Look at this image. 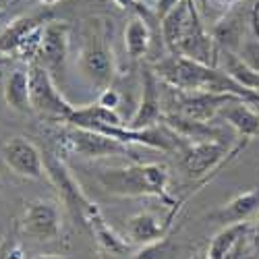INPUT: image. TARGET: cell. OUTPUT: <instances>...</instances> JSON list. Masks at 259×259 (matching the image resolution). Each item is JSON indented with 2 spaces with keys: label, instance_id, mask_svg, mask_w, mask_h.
I'll list each match as a JSON object with an SVG mask.
<instances>
[{
  "label": "cell",
  "instance_id": "obj_12",
  "mask_svg": "<svg viewBox=\"0 0 259 259\" xmlns=\"http://www.w3.org/2000/svg\"><path fill=\"white\" fill-rule=\"evenodd\" d=\"M255 228L251 222H234L224 224V228L211 239L207 247L209 259H226V257H243L249 251V245H255Z\"/></svg>",
  "mask_w": 259,
  "mask_h": 259
},
{
  "label": "cell",
  "instance_id": "obj_18",
  "mask_svg": "<svg viewBox=\"0 0 259 259\" xmlns=\"http://www.w3.org/2000/svg\"><path fill=\"white\" fill-rule=\"evenodd\" d=\"M64 124H75V126H83V128H92V131H98L100 126H114V124H126L120 114L114 110V108L102 106L100 102L96 104H88L81 106L71 112V116L67 118Z\"/></svg>",
  "mask_w": 259,
  "mask_h": 259
},
{
  "label": "cell",
  "instance_id": "obj_22",
  "mask_svg": "<svg viewBox=\"0 0 259 259\" xmlns=\"http://www.w3.org/2000/svg\"><path fill=\"white\" fill-rule=\"evenodd\" d=\"M239 15H226L220 23H215L213 27V39L224 48L236 52L243 41V23Z\"/></svg>",
  "mask_w": 259,
  "mask_h": 259
},
{
  "label": "cell",
  "instance_id": "obj_8",
  "mask_svg": "<svg viewBox=\"0 0 259 259\" xmlns=\"http://www.w3.org/2000/svg\"><path fill=\"white\" fill-rule=\"evenodd\" d=\"M189 195H185L183 199L172 203L170 211L164 215V218L156 215L154 211H139V213L131 215V218L126 220V236L124 239L135 247H147V245H154L158 241H164L172 228V222L177 220L181 207L189 199Z\"/></svg>",
  "mask_w": 259,
  "mask_h": 259
},
{
  "label": "cell",
  "instance_id": "obj_26",
  "mask_svg": "<svg viewBox=\"0 0 259 259\" xmlns=\"http://www.w3.org/2000/svg\"><path fill=\"white\" fill-rule=\"evenodd\" d=\"M253 239H255V247H259V220H257V226H255V234H253Z\"/></svg>",
  "mask_w": 259,
  "mask_h": 259
},
{
  "label": "cell",
  "instance_id": "obj_29",
  "mask_svg": "<svg viewBox=\"0 0 259 259\" xmlns=\"http://www.w3.org/2000/svg\"><path fill=\"white\" fill-rule=\"evenodd\" d=\"M0 11H3V5H0Z\"/></svg>",
  "mask_w": 259,
  "mask_h": 259
},
{
  "label": "cell",
  "instance_id": "obj_11",
  "mask_svg": "<svg viewBox=\"0 0 259 259\" xmlns=\"http://www.w3.org/2000/svg\"><path fill=\"white\" fill-rule=\"evenodd\" d=\"M69 44H71V25L67 21L50 19L44 25V33H41V44H39L35 62L41 64L44 69H48L50 73L60 71L69 54Z\"/></svg>",
  "mask_w": 259,
  "mask_h": 259
},
{
  "label": "cell",
  "instance_id": "obj_4",
  "mask_svg": "<svg viewBox=\"0 0 259 259\" xmlns=\"http://www.w3.org/2000/svg\"><path fill=\"white\" fill-rule=\"evenodd\" d=\"M52 141L56 145V154H77L83 158H108V156H126L128 145L112 139L104 133L92 131L69 124V128H60L52 135Z\"/></svg>",
  "mask_w": 259,
  "mask_h": 259
},
{
  "label": "cell",
  "instance_id": "obj_19",
  "mask_svg": "<svg viewBox=\"0 0 259 259\" xmlns=\"http://www.w3.org/2000/svg\"><path fill=\"white\" fill-rule=\"evenodd\" d=\"M5 102L11 110L19 114L33 112L31 106V85H29V69H15L5 83Z\"/></svg>",
  "mask_w": 259,
  "mask_h": 259
},
{
  "label": "cell",
  "instance_id": "obj_25",
  "mask_svg": "<svg viewBox=\"0 0 259 259\" xmlns=\"http://www.w3.org/2000/svg\"><path fill=\"white\" fill-rule=\"evenodd\" d=\"M114 3H116L120 9H131V11H135V13L141 15V17H145V15L149 13V7H147L145 3H141V0H114Z\"/></svg>",
  "mask_w": 259,
  "mask_h": 259
},
{
  "label": "cell",
  "instance_id": "obj_30",
  "mask_svg": "<svg viewBox=\"0 0 259 259\" xmlns=\"http://www.w3.org/2000/svg\"><path fill=\"white\" fill-rule=\"evenodd\" d=\"M255 106H257V108H259V104H255Z\"/></svg>",
  "mask_w": 259,
  "mask_h": 259
},
{
  "label": "cell",
  "instance_id": "obj_7",
  "mask_svg": "<svg viewBox=\"0 0 259 259\" xmlns=\"http://www.w3.org/2000/svg\"><path fill=\"white\" fill-rule=\"evenodd\" d=\"M77 64H79V71L85 77V81L94 85L96 90L102 92L112 85L114 73H116V62H114L112 50L108 48L106 37L102 33L94 31L83 41Z\"/></svg>",
  "mask_w": 259,
  "mask_h": 259
},
{
  "label": "cell",
  "instance_id": "obj_20",
  "mask_svg": "<svg viewBox=\"0 0 259 259\" xmlns=\"http://www.w3.org/2000/svg\"><path fill=\"white\" fill-rule=\"evenodd\" d=\"M220 62V69L224 73H228L236 83L243 85L245 90L253 92L259 96V71H255L253 67H249V64L236 54L232 50H224L220 52V56L215 58V64Z\"/></svg>",
  "mask_w": 259,
  "mask_h": 259
},
{
  "label": "cell",
  "instance_id": "obj_24",
  "mask_svg": "<svg viewBox=\"0 0 259 259\" xmlns=\"http://www.w3.org/2000/svg\"><path fill=\"white\" fill-rule=\"evenodd\" d=\"M98 102H100L102 106L114 108V110H116V108L120 106V94H118V92L112 88V85H110V88H106V90H102V92H100Z\"/></svg>",
  "mask_w": 259,
  "mask_h": 259
},
{
  "label": "cell",
  "instance_id": "obj_28",
  "mask_svg": "<svg viewBox=\"0 0 259 259\" xmlns=\"http://www.w3.org/2000/svg\"><path fill=\"white\" fill-rule=\"evenodd\" d=\"M257 257H259V247H257Z\"/></svg>",
  "mask_w": 259,
  "mask_h": 259
},
{
  "label": "cell",
  "instance_id": "obj_9",
  "mask_svg": "<svg viewBox=\"0 0 259 259\" xmlns=\"http://www.w3.org/2000/svg\"><path fill=\"white\" fill-rule=\"evenodd\" d=\"M21 232L35 243L56 241L62 232V215L54 201L35 199L25 203L21 215Z\"/></svg>",
  "mask_w": 259,
  "mask_h": 259
},
{
  "label": "cell",
  "instance_id": "obj_14",
  "mask_svg": "<svg viewBox=\"0 0 259 259\" xmlns=\"http://www.w3.org/2000/svg\"><path fill=\"white\" fill-rule=\"evenodd\" d=\"M218 116L226 124H230L241 139L251 141L259 137V108L253 102H247L243 98H232L218 110Z\"/></svg>",
  "mask_w": 259,
  "mask_h": 259
},
{
  "label": "cell",
  "instance_id": "obj_5",
  "mask_svg": "<svg viewBox=\"0 0 259 259\" xmlns=\"http://www.w3.org/2000/svg\"><path fill=\"white\" fill-rule=\"evenodd\" d=\"M29 85H31V106L33 112L50 122H67L75 106L60 94L52 73L37 62H29Z\"/></svg>",
  "mask_w": 259,
  "mask_h": 259
},
{
  "label": "cell",
  "instance_id": "obj_27",
  "mask_svg": "<svg viewBox=\"0 0 259 259\" xmlns=\"http://www.w3.org/2000/svg\"><path fill=\"white\" fill-rule=\"evenodd\" d=\"M39 3L44 5V7H54L56 3H60V0H39Z\"/></svg>",
  "mask_w": 259,
  "mask_h": 259
},
{
  "label": "cell",
  "instance_id": "obj_6",
  "mask_svg": "<svg viewBox=\"0 0 259 259\" xmlns=\"http://www.w3.org/2000/svg\"><path fill=\"white\" fill-rule=\"evenodd\" d=\"M44 164H46V177L56 187L60 199L64 201V205L69 207V211L73 213V218L85 228V226H88V218H90L92 211L98 205L81 191L79 183L73 179L69 168L64 166L62 156H58V154H44Z\"/></svg>",
  "mask_w": 259,
  "mask_h": 259
},
{
  "label": "cell",
  "instance_id": "obj_10",
  "mask_svg": "<svg viewBox=\"0 0 259 259\" xmlns=\"http://www.w3.org/2000/svg\"><path fill=\"white\" fill-rule=\"evenodd\" d=\"M0 156L9 170H13L17 177L29 179V181H41L46 177V164H44V152L25 137H11L0 147Z\"/></svg>",
  "mask_w": 259,
  "mask_h": 259
},
{
  "label": "cell",
  "instance_id": "obj_23",
  "mask_svg": "<svg viewBox=\"0 0 259 259\" xmlns=\"http://www.w3.org/2000/svg\"><path fill=\"white\" fill-rule=\"evenodd\" d=\"M236 54H239L249 67H253L255 71H259V37H247L241 41L239 50H236Z\"/></svg>",
  "mask_w": 259,
  "mask_h": 259
},
{
  "label": "cell",
  "instance_id": "obj_2",
  "mask_svg": "<svg viewBox=\"0 0 259 259\" xmlns=\"http://www.w3.org/2000/svg\"><path fill=\"white\" fill-rule=\"evenodd\" d=\"M100 187L114 197H158L162 203L172 205L170 197V175L162 164L135 162L120 168H102L96 172Z\"/></svg>",
  "mask_w": 259,
  "mask_h": 259
},
{
  "label": "cell",
  "instance_id": "obj_21",
  "mask_svg": "<svg viewBox=\"0 0 259 259\" xmlns=\"http://www.w3.org/2000/svg\"><path fill=\"white\" fill-rule=\"evenodd\" d=\"M149 41H152V33H149L147 21L141 15H135L128 25L124 27V50L133 60H139L147 54Z\"/></svg>",
  "mask_w": 259,
  "mask_h": 259
},
{
  "label": "cell",
  "instance_id": "obj_17",
  "mask_svg": "<svg viewBox=\"0 0 259 259\" xmlns=\"http://www.w3.org/2000/svg\"><path fill=\"white\" fill-rule=\"evenodd\" d=\"M52 19V13L50 11H41V13H35V15H25V17H19L15 19L13 23L0 33V56H13L19 48V44L23 41V37L33 31L35 27L44 25L46 21Z\"/></svg>",
  "mask_w": 259,
  "mask_h": 259
},
{
  "label": "cell",
  "instance_id": "obj_16",
  "mask_svg": "<svg viewBox=\"0 0 259 259\" xmlns=\"http://www.w3.org/2000/svg\"><path fill=\"white\" fill-rule=\"evenodd\" d=\"M85 230H88V232L94 236L96 243L100 245L102 251L110 253V255H114V257H124V255L133 257L131 243H128L126 239H122V236H118V234L114 232V228H110V224L104 220L100 207H96V209L92 211V215L88 218V226H85Z\"/></svg>",
  "mask_w": 259,
  "mask_h": 259
},
{
  "label": "cell",
  "instance_id": "obj_15",
  "mask_svg": "<svg viewBox=\"0 0 259 259\" xmlns=\"http://www.w3.org/2000/svg\"><path fill=\"white\" fill-rule=\"evenodd\" d=\"M259 215V187H253L245 193H239L220 209L209 213V218L218 224H234V222H251Z\"/></svg>",
  "mask_w": 259,
  "mask_h": 259
},
{
  "label": "cell",
  "instance_id": "obj_13",
  "mask_svg": "<svg viewBox=\"0 0 259 259\" xmlns=\"http://www.w3.org/2000/svg\"><path fill=\"white\" fill-rule=\"evenodd\" d=\"M160 85L162 79L156 75V71H143V83H141V102L137 106L135 114L126 124L131 128H149L162 120V100H160Z\"/></svg>",
  "mask_w": 259,
  "mask_h": 259
},
{
  "label": "cell",
  "instance_id": "obj_3",
  "mask_svg": "<svg viewBox=\"0 0 259 259\" xmlns=\"http://www.w3.org/2000/svg\"><path fill=\"white\" fill-rule=\"evenodd\" d=\"M247 143V139H241L239 145L230 149L228 143H224L220 137L191 139V143H187L181 152V166L191 181L207 183L224 166H228L236 158V154H241V149Z\"/></svg>",
  "mask_w": 259,
  "mask_h": 259
},
{
  "label": "cell",
  "instance_id": "obj_1",
  "mask_svg": "<svg viewBox=\"0 0 259 259\" xmlns=\"http://www.w3.org/2000/svg\"><path fill=\"white\" fill-rule=\"evenodd\" d=\"M156 75L162 83L170 85L177 92H213V94H232L247 102L259 104V96L245 90L228 73L215 64H207L183 54H172L156 62Z\"/></svg>",
  "mask_w": 259,
  "mask_h": 259
}]
</instances>
